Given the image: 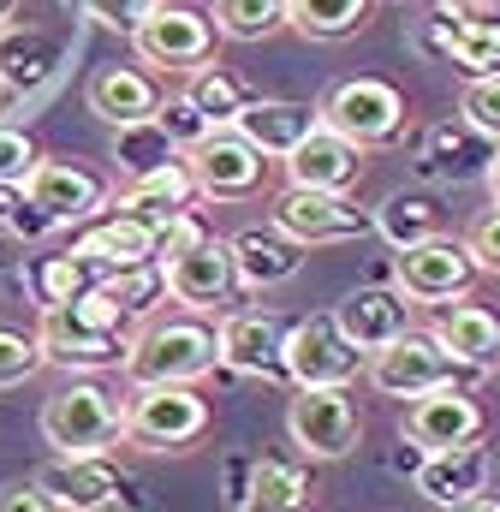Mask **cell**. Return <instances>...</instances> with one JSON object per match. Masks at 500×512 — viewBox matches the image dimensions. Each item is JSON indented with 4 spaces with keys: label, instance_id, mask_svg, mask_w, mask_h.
Returning a JSON list of instances; mask_svg holds the SVG:
<instances>
[{
    "label": "cell",
    "instance_id": "cell-24",
    "mask_svg": "<svg viewBox=\"0 0 500 512\" xmlns=\"http://www.w3.org/2000/svg\"><path fill=\"white\" fill-rule=\"evenodd\" d=\"M155 108H161V84H155L143 66H102V72L90 78V114L108 120L114 131L155 120Z\"/></svg>",
    "mask_w": 500,
    "mask_h": 512
},
{
    "label": "cell",
    "instance_id": "cell-45",
    "mask_svg": "<svg viewBox=\"0 0 500 512\" xmlns=\"http://www.w3.org/2000/svg\"><path fill=\"white\" fill-rule=\"evenodd\" d=\"M6 233H12V239H30V245H36V239H48V233H54V221H48V215H42V209H36V203H30V197H24V203H18V215H12V227H6Z\"/></svg>",
    "mask_w": 500,
    "mask_h": 512
},
{
    "label": "cell",
    "instance_id": "cell-41",
    "mask_svg": "<svg viewBox=\"0 0 500 512\" xmlns=\"http://www.w3.org/2000/svg\"><path fill=\"white\" fill-rule=\"evenodd\" d=\"M36 161H42V155H36V143H30V131H18V126H0V185H24Z\"/></svg>",
    "mask_w": 500,
    "mask_h": 512
},
{
    "label": "cell",
    "instance_id": "cell-30",
    "mask_svg": "<svg viewBox=\"0 0 500 512\" xmlns=\"http://www.w3.org/2000/svg\"><path fill=\"white\" fill-rule=\"evenodd\" d=\"M500 155V143H489L483 131L459 126H435L429 131V161L423 173H447V179H465V173H489V161Z\"/></svg>",
    "mask_w": 500,
    "mask_h": 512
},
{
    "label": "cell",
    "instance_id": "cell-40",
    "mask_svg": "<svg viewBox=\"0 0 500 512\" xmlns=\"http://www.w3.org/2000/svg\"><path fill=\"white\" fill-rule=\"evenodd\" d=\"M203 239H209L203 215L197 209H179L167 227H155V262H173V256H185L191 245H203Z\"/></svg>",
    "mask_w": 500,
    "mask_h": 512
},
{
    "label": "cell",
    "instance_id": "cell-9",
    "mask_svg": "<svg viewBox=\"0 0 500 512\" xmlns=\"http://www.w3.org/2000/svg\"><path fill=\"white\" fill-rule=\"evenodd\" d=\"M322 126L340 131L346 143L370 149V143H393L399 126H405V96L387 84V78H346L328 90V102L316 108Z\"/></svg>",
    "mask_w": 500,
    "mask_h": 512
},
{
    "label": "cell",
    "instance_id": "cell-5",
    "mask_svg": "<svg viewBox=\"0 0 500 512\" xmlns=\"http://www.w3.org/2000/svg\"><path fill=\"white\" fill-rule=\"evenodd\" d=\"M364 376H370L387 399H417V393H435V387H465L477 382L483 370H471V364H459L435 334H423V328H405L393 346H381L370 352V364H364Z\"/></svg>",
    "mask_w": 500,
    "mask_h": 512
},
{
    "label": "cell",
    "instance_id": "cell-22",
    "mask_svg": "<svg viewBox=\"0 0 500 512\" xmlns=\"http://www.w3.org/2000/svg\"><path fill=\"white\" fill-rule=\"evenodd\" d=\"M489 477H495V459L471 441V447H441V453H423L417 465V495L435 501V507H459L471 495H489Z\"/></svg>",
    "mask_w": 500,
    "mask_h": 512
},
{
    "label": "cell",
    "instance_id": "cell-11",
    "mask_svg": "<svg viewBox=\"0 0 500 512\" xmlns=\"http://www.w3.org/2000/svg\"><path fill=\"white\" fill-rule=\"evenodd\" d=\"M393 280H399V292H405L411 304H453V298L471 292L477 262L465 251V239L435 233V239H423V245H411V251L393 256Z\"/></svg>",
    "mask_w": 500,
    "mask_h": 512
},
{
    "label": "cell",
    "instance_id": "cell-32",
    "mask_svg": "<svg viewBox=\"0 0 500 512\" xmlns=\"http://www.w3.org/2000/svg\"><path fill=\"white\" fill-rule=\"evenodd\" d=\"M179 96H185V102H191V108H197L215 131L233 126V120H239V108L250 102V90L227 72V66H197V72H191V84H185Z\"/></svg>",
    "mask_w": 500,
    "mask_h": 512
},
{
    "label": "cell",
    "instance_id": "cell-1",
    "mask_svg": "<svg viewBox=\"0 0 500 512\" xmlns=\"http://www.w3.org/2000/svg\"><path fill=\"white\" fill-rule=\"evenodd\" d=\"M36 346H42V364H54V370L102 376V370H120L125 364L131 328H125V310L96 286V292H84V298H72V304L42 310Z\"/></svg>",
    "mask_w": 500,
    "mask_h": 512
},
{
    "label": "cell",
    "instance_id": "cell-3",
    "mask_svg": "<svg viewBox=\"0 0 500 512\" xmlns=\"http://www.w3.org/2000/svg\"><path fill=\"white\" fill-rule=\"evenodd\" d=\"M42 441L60 459H96L114 441H125V405L102 382L78 376L42 405Z\"/></svg>",
    "mask_w": 500,
    "mask_h": 512
},
{
    "label": "cell",
    "instance_id": "cell-38",
    "mask_svg": "<svg viewBox=\"0 0 500 512\" xmlns=\"http://www.w3.org/2000/svg\"><path fill=\"white\" fill-rule=\"evenodd\" d=\"M36 370H42V346H36V334L0 322V393H6V387H24Z\"/></svg>",
    "mask_w": 500,
    "mask_h": 512
},
{
    "label": "cell",
    "instance_id": "cell-48",
    "mask_svg": "<svg viewBox=\"0 0 500 512\" xmlns=\"http://www.w3.org/2000/svg\"><path fill=\"white\" fill-rule=\"evenodd\" d=\"M477 6H500V0H441V18H459V12H477Z\"/></svg>",
    "mask_w": 500,
    "mask_h": 512
},
{
    "label": "cell",
    "instance_id": "cell-34",
    "mask_svg": "<svg viewBox=\"0 0 500 512\" xmlns=\"http://www.w3.org/2000/svg\"><path fill=\"white\" fill-rule=\"evenodd\" d=\"M215 36L227 42H262L286 24V0H215Z\"/></svg>",
    "mask_w": 500,
    "mask_h": 512
},
{
    "label": "cell",
    "instance_id": "cell-4",
    "mask_svg": "<svg viewBox=\"0 0 500 512\" xmlns=\"http://www.w3.org/2000/svg\"><path fill=\"white\" fill-rule=\"evenodd\" d=\"M209 435V399L185 382L161 387H131L125 399V441L149 447V453H185Z\"/></svg>",
    "mask_w": 500,
    "mask_h": 512
},
{
    "label": "cell",
    "instance_id": "cell-14",
    "mask_svg": "<svg viewBox=\"0 0 500 512\" xmlns=\"http://www.w3.org/2000/svg\"><path fill=\"white\" fill-rule=\"evenodd\" d=\"M161 280H167V298H173V310H215V304H227L233 292H239V274H233V251H227V239H203V245H191L185 256H173V262H161Z\"/></svg>",
    "mask_w": 500,
    "mask_h": 512
},
{
    "label": "cell",
    "instance_id": "cell-31",
    "mask_svg": "<svg viewBox=\"0 0 500 512\" xmlns=\"http://www.w3.org/2000/svg\"><path fill=\"white\" fill-rule=\"evenodd\" d=\"M370 221H375V233H381L393 251H411V245H423V239L441 233V209H435L423 191H393Z\"/></svg>",
    "mask_w": 500,
    "mask_h": 512
},
{
    "label": "cell",
    "instance_id": "cell-6",
    "mask_svg": "<svg viewBox=\"0 0 500 512\" xmlns=\"http://www.w3.org/2000/svg\"><path fill=\"white\" fill-rule=\"evenodd\" d=\"M364 364H370V352H358L340 334L334 310H316V316H304V322L286 328L280 376H292V387H352L364 376Z\"/></svg>",
    "mask_w": 500,
    "mask_h": 512
},
{
    "label": "cell",
    "instance_id": "cell-19",
    "mask_svg": "<svg viewBox=\"0 0 500 512\" xmlns=\"http://www.w3.org/2000/svg\"><path fill=\"white\" fill-rule=\"evenodd\" d=\"M221 364L233 376H280V346H286V322L274 310H233L221 328Z\"/></svg>",
    "mask_w": 500,
    "mask_h": 512
},
{
    "label": "cell",
    "instance_id": "cell-17",
    "mask_svg": "<svg viewBox=\"0 0 500 512\" xmlns=\"http://www.w3.org/2000/svg\"><path fill=\"white\" fill-rule=\"evenodd\" d=\"M358 179H364V149L328 126H316L286 155V185L298 191H352Z\"/></svg>",
    "mask_w": 500,
    "mask_h": 512
},
{
    "label": "cell",
    "instance_id": "cell-46",
    "mask_svg": "<svg viewBox=\"0 0 500 512\" xmlns=\"http://www.w3.org/2000/svg\"><path fill=\"white\" fill-rule=\"evenodd\" d=\"M18 203H24V185H0V233L12 227V215H18Z\"/></svg>",
    "mask_w": 500,
    "mask_h": 512
},
{
    "label": "cell",
    "instance_id": "cell-21",
    "mask_svg": "<svg viewBox=\"0 0 500 512\" xmlns=\"http://www.w3.org/2000/svg\"><path fill=\"white\" fill-rule=\"evenodd\" d=\"M72 256L90 262V268H96V286H102V274H120V268H137V262H155V227L137 221V215H125V209H114L108 221H90L84 239H72Z\"/></svg>",
    "mask_w": 500,
    "mask_h": 512
},
{
    "label": "cell",
    "instance_id": "cell-26",
    "mask_svg": "<svg viewBox=\"0 0 500 512\" xmlns=\"http://www.w3.org/2000/svg\"><path fill=\"white\" fill-rule=\"evenodd\" d=\"M429 334H435L459 364H471V370H495L500 364V316L483 310V304H465V298L441 304V316H435Z\"/></svg>",
    "mask_w": 500,
    "mask_h": 512
},
{
    "label": "cell",
    "instance_id": "cell-49",
    "mask_svg": "<svg viewBox=\"0 0 500 512\" xmlns=\"http://www.w3.org/2000/svg\"><path fill=\"white\" fill-rule=\"evenodd\" d=\"M483 185H489V197H495V209H500V155L489 161V173H483Z\"/></svg>",
    "mask_w": 500,
    "mask_h": 512
},
{
    "label": "cell",
    "instance_id": "cell-42",
    "mask_svg": "<svg viewBox=\"0 0 500 512\" xmlns=\"http://www.w3.org/2000/svg\"><path fill=\"white\" fill-rule=\"evenodd\" d=\"M78 6H84L102 30H120V36H131V30H137V24H143L161 0H78Z\"/></svg>",
    "mask_w": 500,
    "mask_h": 512
},
{
    "label": "cell",
    "instance_id": "cell-13",
    "mask_svg": "<svg viewBox=\"0 0 500 512\" xmlns=\"http://www.w3.org/2000/svg\"><path fill=\"white\" fill-rule=\"evenodd\" d=\"M483 429H489V417H483L471 387H435V393H417L405 405V441L423 453L471 447V441H483Z\"/></svg>",
    "mask_w": 500,
    "mask_h": 512
},
{
    "label": "cell",
    "instance_id": "cell-20",
    "mask_svg": "<svg viewBox=\"0 0 500 512\" xmlns=\"http://www.w3.org/2000/svg\"><path fill=\"white\" fill-rule=\"evenodd\" d=\"M227 251H233V274H239V286H250V292L286 286V280H298V268H304V245H298V239H286L274 221L233 233V239H227Z\"/></svg>",
    "mask_w": 500,
    "mask_h": 512
},
{
    "label": "cell",
    "instance_id": "cell-50",
    "mask_svg": "<svg viewBox=\"0 0 500 512\" xmlns=\"http://www.w3.org/2000/svg\"><path fill=\"white\" fill-rule=\"evenodd\" d=\"M12 18H18V0H0V30H6Z\"/></svg>",
    "mask_w": 500,
    "mask_h": 512
},
{
    "label": "cell",
    "instance_id": "cell-29",
    "mask_svg": "<svg viewBox=\"0 0 500 512\" xmlns=\"http://www.w3.org/2000/svg\"><path fill=\"white\" fill-rule=\"evenodd\" d=\"M375 18V0H286V24L310 42H346Z\"/></svg>",
    "mask_w": 500,
    "mask_h": 512
},
{
    "label": "cell",
    "instance_id": "cell-47",
    "mask_svg": "<svg viewBox=\"0 0 500 512\" xmlns=\"http://www.w3.org/2000/svg\"><path fill=\"white\" fill-rule=\"evenodd\" d=\"M441 512H500L495 495H471V501H459V507H441Z\"/></svg>",
    "mask_w": 500,
    "mask_h": 512
},
{
    "label": "cell",
    "instance_id": "cell-37",
    "mask_svg": "<svg viewBox=\"0 0 500 512\" xmlns=\"http://www.w3.org/2000/svg\"><path fill=\"white\" fill-rule=\"evenodd\" d=\"M459 120H465L471 131H483L489 143H500V72H489V78H465Z\"/></svg>",
    "mask_w": 500,
    "mask_h": 512
},
{
    "label": "cell",
    "instance_id": "cell-36",
    "mask_svg": "<svg viewBox=\"0 0 500 512\" xmlns=\"http://www.w3.org/2000/svg\"><path fill=\"white\" fill-rule=\"evenodd\" d=\"M102 292L120 304L125 316H149V310L167 298L161 262H137V268H120V274H102Z\"/></svg>",
    "mask_w": 500,
    "mask_h": 512
},
{
    "label": "cell",
    "instance_id": "cell-8",
    "mask_svg": "<svg viewBox=\"0 0 500 512\" xmlns=\"http://www.w3.org/2000/svg\"><path fill=\"white\" fill-rule=\"evenodd\" d=\"M286 239H298L304 251L310 245H346V239H364L375 233L370 209H358L352 203V191H298V185H286L280 197H274V215H268Z\"/></svg>",
    "mask_w": 500,
    "mask_h": 512
},
{
    "label": "cell",
    "instance_id": "cell-7",
    "mask_svg": "<svg viewBox=\"0 0 500 512\" xmlns=\"http://www.w3.org/2000/svg\"><path fill=\"white\" fill-rule=\"evenodd\" d=\"M286 435L304 459H346L364 435V417L346 387H298L286 405Z\"/></svg>",
    "mask_w": 500,
    "mask_h": 512
},
{
    "label": "cell",
    "instance_id": "cell-33",
    "mask_svg": "<svg viewBox=\"0 0 500 512\" xmlns=\"http://www.w3.org/2000/svg\"><path fill=\"white\" fill-rule=\"evenodd\" d=\"M30 292H36V304H42V310L72 304V298L96 292V268H90V262H78L72 251L36 256V262H30Z\"/></svg>",
    "mask_w": 500,
    "mask_h": 512
},
{
    "label": "cell",
    "instance_id": "cell-44",
    "mask_svg": "<svg viewBox=\"0 0 500 512\" xmlns=\"http://www.w3.org/2000/svg\"><path fill=\"white\" fill-rule=\"evenodd\" d=\"M0 512H60V507H54L36 483H6V489H0Z\"/></svg>",
    "mask_w": 500,
    "mask_h": 512
},
{
    "label": "cell",
    "instance_id": "cell-39",
    "mask_svg": "<svg viewBox=\"0 0 500 512\" xmlns=\"http://www.w3.org/2000/svg\"><path fill=\"white\" fill-rule=\"evenodd\" d=\"M155 126H161V137H167L179 155L215 131L209 120H203V114H197V108H191V102H185V96H161V108H155Z\"/></svg>",
    "mask_w": 500,
    "mask_h": 512
},
{
    "label": "cell",
    "instance_id": "cell-16",
    "mask_svg": "<svg viewBox=\"0 0 500 512\" xmlns=\"http://www.w3.org/2000/svg\"><path fill=\"white\" fill-rule=\"evenodd\" d=\"M411 316H417V304H411L399 286H358V292L340 298V310H334L340 334H346L358 352H381V346H393V340L411 328Z\"/></svg>",
    "mask_w": 500,
    "mask_h": 512
},
{
    "label": "cell",
    "instance_id": "cell-23",
    "mask_svg": "<svg viewBox=\"0 0 500 512\" xmlns=\"http://www.w3.org/2000/svg\"><path fill=\"white\" fill-rule=\"evenodd\" d=\"M316 126H322V114L310 102H268V96H250L245 108H239V120H233V131L245 137L256 155H268V161L274 155L286 161Z\"/></svg>",
    "mask_w": 500,
    "mask_h": 512
},
{
    "label": "cell",
    "instance_id": "cell-35",
    "mask_svg": "<svg viewBox=\"0 0 500 512\" xmlns=\"http://www.w3.org/2000/svg\"><path fill=\"white\" fill-rule=\"evenodd\" d=\"M114 161H120L125 179H143V173H155V167L179 161V149L161 137L155 120H143V126H120V131H114Z\"/></svg>",
    "mask_w": 500,
    "mask_h": 512
},
{
    "label": "cell",
    "instance_id": "cell-15",
    "mask_svg": "<svg viewBox=\"0 0 500 512\" xmlns=\"http://www.w3.org/2000/svg\"><path fill=\"white\" fill-rule=\"evenodd\" d=\"M24 197L54 221V227H84V221H96L102 215V203H108V185L96 179V173H84L78 161H36L30 167V179H24Z\"/></svg>",
    "mask_w": 500,
    "mask_h": 512
},
{
    "label": "cell",
    "instance_id": "cell-10",
    "mask_svg": "<svg viewBox=\"0 0 500 512\" xmlns=\"http://www.w3.org/2000/svg\"><path fill=\"white\" fill-rule=\"evenodd\" d=\"M131 48H137L143 66L197 72V66H209V54H215V24H209L203 12H191V6L161 0V6L131 30Z\"/></svg>",
    "mask_w": 500,
    "mask_h": 512
},
{
    "label": "cell",
    "instance_id": "cell-12",
    "mask_svg": "<svg viewBox=\"0 0 500 512\" xmlns=\"http://www.w3.org/2000/svg\"><path fill=\"white\" fill-rule=\"evenodd\" d=\"M185 167H191V179H197V197L239 203V197H250V191L262 185L268 155H256L233 126H221V131H209L203 143H191V149H185Z\"/></svg>",
    "mask_w": 500,
    "mask_h": 512
},
{
    "label": "cell",
    "instance_id": "cell-2",
    "mask_svg": "<svg viewBox=\"0 0 500 512\" xmlns=\"http://www.w3.org/2000/svg\"><path fill=\"white\" fill-rule=\"evenodd\" d=\"M215 364H221L215 322H203L197 310H173V316H149L131 334V352H125L120 376L131 387H161V382L191 387V382H203Z\"/></svg>",
    "mask_w": 500,
    "mask_h": 512
},
{
    "label": "cell",
    "instance_id": "cell-28",
    "mask_svg": "<svg viewBox=\"0 0 500 512\" xmlns=\"http://www.w3.org/2000/svg\"><path fill=\"white\" fill-rule=\"evenodd\" d=\"M310 471L292 459H250V489L239 512H310Z\"/></svg>",
    "mask_w": 500,
    "mask_h": 512
},
{
    "label": "cell",
    "instance_id": "cell-51",
    "mask_svg": "<svg viewBox=\"0 0 500 512\" xmlns=\"http://www.w3.org/2000/svg\"><path fill=\"white\" fill-rule=\"evenodd\" d=\"M0 96H6V90H0Z\"/></svg>",
    "mask_w": 500,
    "mask_h": 512
},
{
    "label": "cell",
    "instance_id": "cell-18",
    "mask_svg": "<svg viewBox=\"0 0 500 512\" xmlns=\"http://www.w3.org/2000/svg\"><path fill=\"white\" fill-rule=\"evenodd\" d=\"M36 489L60 512H102L120 501L125 477L108 453H96V459H54L48 471H36Z\"/></svg>",
    "mask_w": 500,
    "mask_h": 512
},
{
    "label": "cell",
    "instance_id": "cell-25",
    "mask_svg": "<svg viewBox=\"0 0 500 512\" xmlns=\"http://www.w3.org/2000/svg\"><path fill=\"white\" fill-rule=\"evenodd\" d=\"M54 72H60V42L48 30H36V24H6L0 30V90L36 96Z\"/></svg>",
    "mask_w": 500,
    "mask_h": 512
},
{
    "label": "cell",
    "instance_id": "cell-27",
    "mask_svg": "<svg viewBox=\"0 0 500 512\" xmlns=\"http://www.w3.org/2000/svg\"><path fill=\"white\" fill-rule=\"evenodd\" d=\"M197 203V179H191V167H185V155L179 161H167V167H155V173H143V179H131L120 197L125 215H137V221H149V227H167L179 209H191Z\"/></svg>",
    "mask_w": 500,
    "mask_h": 512
},
{
    "label": "cell",
    "instance_id": "cell-43",
    "mask_svg": "<svg viewBox=\"0 0 500 512\" xmlns=\"http://www.w3.org/2000/svg\"><path fill=\"white\" fill-rule=\"evenodd\" d=\"M465 251L477 262V274H500V209H489V215L465 233Z\"/></svg>",
    "mask_w": 500,
    "mask_h": 512
}]
</instances>
